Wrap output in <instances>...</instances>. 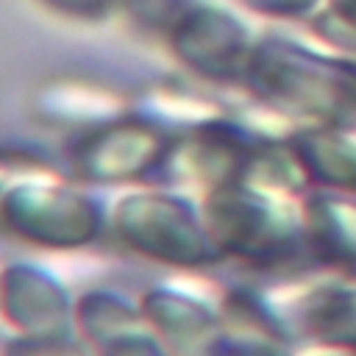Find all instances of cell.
<instances>
[{"label":"cell","instance_id":"cell-2","mask_svg":"<svg viewBox=\"0 0 356 356\" xmlns=\"http://www.w3.org/2000/svg\"><path fill=\"white\" fill-rule=\"evenodd\" d=\"M120 231L134 242L139 250H147L150 256L170 259V261H203L206 248L203 236L195 228L192 217L167 200H147V197H131L120 209Z\"/></svg>","mask_w":356,"mask_h":356},{"label":"cell","instance_id":"cell-1","mask_svg":"<svg viewBox=\"0 0 356 356\" xmlns=\"http://www.w3.org/2000/svg\"><path fill=\"white\" fill-rule=\"evenodd\" d=\"M253 83L275 100L331 120H348L356 111V75L348 70L309 61H295L292 53L261 50L253 64Z\"/></svg>","mask_w":356,"mask_h":356},{"label":"cell","instance_id":"cell-9","mask_svg":"<svg viewBox=\"0 0 356 356\" xmlns=\"http://www.w3.org/2000/svg\"><path fill=\"white\" fill-rule=\"evenodd\" d=\"M253 8L270 11V14H298L303 8H309L314 0H248Z\"/></svg>","mask_w":356,"mask_h":356},{"label":"cell","instance_id":"cell-11","mask_svg":"<svg viewBox=\"0 0 356 356\" xmlns=\"http://www.w3.org/2000/svg\"><path fill=\"white\" fill-rule=\"evenodd\" d=\"M334 3V17L339 25H348V31L356 33V0H331Z\"/></svg>","mask_w":356,"mask_h":356},{"label":"cell","instance_id":"cell-6","mask_svg":"<svg viewBox=\"0 0 356 356\" xmlns=\"http://www.w3.org/2000/svg\"><path fill=\"white\" fill-rule=\"evenodd\" d=\"M298 159L312 175L334 186L356 189V145L337 134H317L298 147Z\"/></svg>","mask_w":356,"mask_h":356},{"label":"cell","instance_id":"cell-8","mask_svg":"<svg viewBox=\"0 0 356 356\" xmlns=\"http://www.w3.org/2000/svg\"><path fill=\"white\" fill-rule=\"evenodd\" d=\"M14 275L19 278V284H11L8 278V309L11 314H17L19 325H33V320H39V325H44V331L61 320V300L58 295L53 292V286L39 298L33 300V289H31V273H22V270H14Z\"/></svg>","mask_w":356,"mask_h":356},{"label":"cell","instance_id":"cell-5","mask_svg":"<svg viewBox=\"0 0 356 356\" xmlns=\"http://www.w3.org/2000/svg\"><path fill=\"white\" fill-rule=\"evenodd\" d=\"M181 56L209 75H231L242 58V31L217 11H195L175 31Z\"/></svg>","mask_w":356,"mask_h":356},{"label":"cell","instance_id":"cell-3","mask_svg":"<svg viewBox=\"0 0 356 356\" xmlns=\"http://www.w3.org/2000/svg\"><path fill=\"white\" fill-rule=\"evenodd\" d=\"M6 214L19 234L58 245L81 242L95 228L92 209L81 203V197L58 192H17L8 200Z\"/></svg>","mask_w":356,"mask_h":356},{"label":"cell","instance_id":"cell-4","mask_svg":"<svg viewBox=\"0 0 356 356\" xmlns=\"http://www.w3.org/2000/svg\"><path fill=\"white\" fill-rule=\"evenodd\" d=\"M209 220L217 242L242 256L270 259L286 248L284 234L273 222L267 209L253 203L250 197H239V195L217 197L209 209Z\"/></svg>","mask_w":356,"mask_h":356},{"label":"cell","instance_id":"cell-7","mask_svg":"<svg viewBox=\"0 0 356 356\" xmlns=\"http://www.w3.org/2000/svg\"><path fill=\"white\" fill-rule=\"evenodd\" d=\"M312 228H314V245L320 248L323 259L339 261V264H356V209L353 206L320 203Z\"/></svg>","mask_w":356,"mask_h":356},{"label":"cell","instance_id":"cell-10","mask_svg":"<svg viewBox=\"0 0 356 356\" xmlns=\"http://www.w3.org/2000/svg\"><path fill=\"white\" fill-rule=\"evenodd\" d=\"M47 3H53L64 11H72V14H86V17L100 14L106 8V0H47Z\"/></svg>","mask_w":356,"mask_h":356}]
</instances>
